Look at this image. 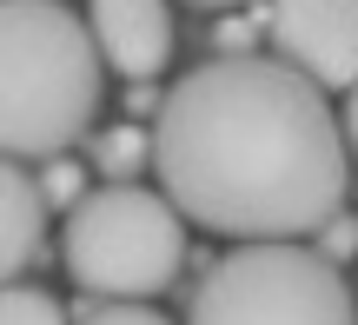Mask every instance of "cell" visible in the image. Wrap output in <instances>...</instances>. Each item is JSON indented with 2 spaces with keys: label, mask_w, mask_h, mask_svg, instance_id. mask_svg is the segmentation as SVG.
<instances>
[{
  "label": "cell",
  "mask_w": 358,
  "mask_h": 325,
  "mask_svg": "<svg viewBox=\"0 0 358 325\" xmlns=\"http://www.w3.org/2000/svg\"><path fill=\"white\" fill-rule=\"evenodd\" d=\"M186 7H239V0H186Z\"/></svg>",
  "instance_id": "5bb4252c"
},
{
  "label": "cell",
  "mask_w": 358,
  "mask_h": 325,
  "mask_svg": "<svg viewBox=\"0 0 358 325\" xmlns=\"http://www.w3.org/2000/svg\"><path fill=\"white\" fill-rule=\"evenodd\" d=\"M0 325H73V319L40 286H0Z\"/></svg>",
  "instance_id": "9c48e42d"
},
{
  "label": "cell",
  "mask_w": 358,
  "mask_h": 325,
  "mask_svg": "<svg viewBox=\"0 0 358 325\" xmlns=\"http://www.w3.org/2000/svg\"><path fill=\"white\" fill-rule=\"evenodd\" d=\"M93 166L106 173V186H133V173L153 166V133H146V127H106V133H93Z\"/></svg>",
  "instance_id": "ba28073f"
},
{
  "label": "cell",
  "mask_w": 358,
  "mask_h": 325,
  "mask_svg": "<svg viewBox=\"0 0 358 325\" xmlns=\"http://www.w3.org/2000/svg\"><path fill=\"white\" fill-rule=\"evenodd\" d=\"M87 40L120 80H153L173 60V13L166 0H87Z\"/></svg>",
  "instance_id": "8992f818"
},
{
  "label": "cell",
  "mask_w": 358,
  "mask_h": 325,
  "mask_svg": "<svg viewBox=\"0 0 358 325\" xmlns=\"http://www.w3.org/2000/svg\"><path fill=\"white\" fill-rule=\"evenodd\" d=\"M47 246V206L27 166L0 159V286H20V273Z\"/></svg>",
  "instance_id": "52a82bcc"
},
{
  "label": "cell",
  "mask_w": 358,
  "mask_h": 325,
  "mask_svg": "<svg viewBox=\"0 0 358 325\" xmlns=\"http://www.w3.org/2000/svg\"><path fill=\"white\" fill-rule=\"evenodd\" d=\"M186 325H358V305L312 246H232L199 279Z\"/></svg>",
  "instance_id": "277c9868"
},
{
  "label": "cell",
  "mask_w": 358,
  "mask_h": 325,
  "mask_svg": "<svg viewBox=\"0 0 358 325\" xmlns=\"http://www.w3.org/2000/svg\"><path fill=\"white\" fill-rule=\"evenodd\" d=\"M100 113V53L60 0H0V159H60Z\"/></svg>",
  "instance_id": "7a4b0ae2"
},
{
  "label": "cell",
  "mask_w": 358,
  "mask_h": 325,
  "mask_svg": "<svg viewBox=\"0 0 358 325\" xmlns=\"http://www.w3.org/2000/svg\"><path fill=\"white\" fill-rule=\"evenodd\" d=\"M338 133H345V146L358 153V87H352V100H345V113H338Z\"/></svg>",
  "instance_id": "4fadbf2b"
},
{
  "label": "cell",
  "mask_w": 358,
  "mask_h": 325,
  "mask_svg": "<svg viewBox=\"0 0 358 325\" xmlns=\"http://www.w3.org/2000/svg\"><path fill=\"white\" fill-rule=\"evenodd\" d=\"M312 239H319V259H325V266L358 259V219H352V212H332V219H325Z\"/></svg>",
  "instance_id": "8fae6325"
},
{
  "label": "cell",
  "mask_w": 358,
  "mask_h": 325,
  "mask_svg": "<svg viewBox=\"0 0 358 325\" xmlns=\"http://www.w3.org/2000/svg\"><path fill=\"white\" fill-rule=\"evenodd\" d=\"M266 34L279 47V66H292L319 93L358 87V0H272Z\"/></svg>",
  "instance_id": "5b68a950"
},
{
  "label": "cell",
  "mask_w": 358,
  "mask_h": 325,
  "mask_svg": "<svg viewBox=\"0 0 358 325\" xmlns=\"http://www.w3.org/2000/svg\"><path fill=\"white\" fill-rule=\"evenodd\" d=\"M153 173L179 219L245 246H292L345 212L332 100L259 53H219L159 100Z\"/></svg>",
  "instance_id": "6da1fadb"
},
{
  "label": "cell",
  "mask_w": 358,
  "mask_h": 325,
  "mask_svg": "<svg viewBox=\"0 0 358 325\" xmlns=\"http://www.w3.org/2000/svg\"><path fill=\"white\" fill-rule=\"evenodd\" d=\"M73 325H173V319L153 305H80Z\"/></svg>",
  "instance_id": "7c38bea8"
},
{
  "label": "cell",
  "mask_w": 358,
  "mask_h": 325,
  "mask_svg": "<svg viewBox=\"0 0 358 325\" xmlns=\"http://www.w3.org/2000/svg\"><path fill=\"white\" fill-rule=\"evenodd\" d=\"M34 186H40V206H60V212H73L80 199H87V180H80L73 159H47Z\"/></svg>",
  "instance_id": "30bf717a"
},
{
  "label": "cell",
  "mask_w": 358,
  "mask_h": 325,
  "mask_svg": "<svg viewBox=\"0 0 358 325\" xmlns=\"http://www.w3.org/2000/svg\"><path fill=\"white\" fill-rule=\"evenodd\" d=\"M60 259L100 305H140L186 266V219L146 186H93L60 226Z\"/></svg>",
  "instance_id": "3957f363"
}]
</instances>
